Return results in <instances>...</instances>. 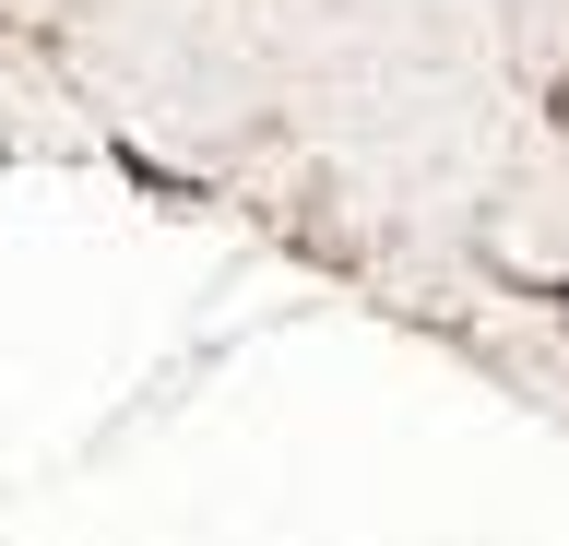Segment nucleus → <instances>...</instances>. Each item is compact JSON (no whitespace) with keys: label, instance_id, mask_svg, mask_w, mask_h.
Here are the masks:
<instances>
[{"label":"nucleus","instance_id":"f257e3e1","mask_svg":"<svg viewBox=\"0 0 569 546\" xmlns=\"http://www.w3.org/2000/svg\"><path fill=\"white\" fill-rule=\"evenodd\" d=\"M558 119H569V83H558Z\"/></svg>","mask_w":569,"mask_h":546},{"label":"nucleus","instance_id":"f03ea898","mask_svg":"<svg viewBox=\"0 0 569 546\" xmlns=\"http://www.w3.org/2000/svg\"><path fill=\"white\" fill-rule=\"evenodd\" d=\"M558 321H569V286H558Z\"/></svg>","mask_w":569,"mask_h":546}]
</instances>
